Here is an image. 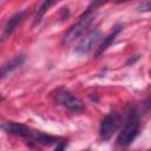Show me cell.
<instances>
[{
	"instance_id": "7",
	"label": "cell",
	"mask_w": 151,
	"mask_h": 151,
	"mask_svg": "<svg viewBox=\"0 0 151 151\" xmlns=\"http://www.w3.org/2000/svg\"><path fill=\"white\" fill-rule=\"evenodd\" d=\"M24 17H25V12L21 11V12L15 13L13 17H11V18L8 19V21L6 22V25H5V27H4V32H2V41H4L5 39H7V38L15 31V28L18 27V25L22 21Z\"/></svg>"
},
{
	"instance_id": "10",
	"label": "cell",
	"mask_w": 151,
	"mask_h": 151,
	"mask_svg": "<svg viewBox=\"0 0 151 151\" xmlns=\"http://www.w3.org/2000/svg\"><path fill=\"white\" fill-rule=\"evenodd\" d=\"M57 140L58 139L55 137L44 134V133H40V132H35L34 137L31 139V142L37 144V145H51L53 143H57Z\"/></svg>"
},
{
	"instance_id": "9",
	"label": "cell",
	"mask_w": 151,
	"mask_h": 151,
	"mask_svg": "<svg viewBox=\"0 0 151 151\" xmlns=\"http://www.w3.org/2000/svg\"><path fill=\"white\" fill-rule=\"evenodd\" d=\"M24 59H25L24 55H18V57L13 58L11 61H7L6 64H4L1 66V79L4 80L12 71H14L18 67H20L22 65V63H24Z\"/></svg>"
},
{
	"instance_id": "1",
	"label": "cell",
	"mask_w": 151,
	"mask_h": 151,
	"mask_svg": "<svg viewBox=\"0 0 151 151\" xmlns=\"http://www.w3.org/2000/svg\"><path fill=\"white\" fill-rule=\"evenodd\" d=\"M101 2L99 1H96V2H92L88 8L79 17L78 21L71 26V28L67 31V33L65 34V38H64V42L65 44H71L76 39H78L88 27L90 25L92 24L94 17H96V9H97V6H99Z\"/></svg>"
},
{
	"instance_id": "5",
	"label": "cell",
	"mask_w": 151,
	"mask_h": 151,
	"mask_svg": "<svg viewBox=\"0 0 151 151\" xmlns=\"http://www.w3.org/2000/svg\"><path fill=\"white\" fill-rule=\"evenodd\" d=\"M100 39H101V32H100V29L94 28L90 33H87V35H85L79 41V44L76 46V50L74 51L78 54H85V53L90 52L93 47H96L97 44L100 41Z\"/></svg>"
},
{
	"instance_id": "6",
	"label": "cell",
	"mask_w": 151,
	"mask_h": 151,
	"mask_svg": "<svg viewBox=\"0 0 151 151\" xmlns=\"http://www.w3.org/2000/svg\"><path fill=\"white\" fill-rule=\"evenodd\" d=\"M2 130L12 136L15 137H21V138H28L32 139L35 134L34 131H32L28 126H26L25 124L21 123H15V122H4L1 124Z\"/></svg>"
},
{
	"instance_id": "2",
	"label": "cell",
	"mask_w": 151,
	"mask_h": 151,
	"mask_svg": "<svg viewBox=\"0 0 151 151\" xmlns=\"http://www.w3.org/2000/svg\"><path fill=\"white\" fill-rule=\"evenodd\" d=\"M139 133V117L133 110L129 113L125 124L117 137V144L120 146H129Z\"/></svg>"
},
{
	"instance_id": "11",
	"label": "cell",
	"mask_w": 151,
	"mask_h": 151,
	"mask_svg": "<svg viewBox=\"0 0 151 151\" xmlns=\"http://www.w3.org/2000/svg\"><path fill=\"white\" fill-rule=\"evenodd\" d=\"M53 4H54V1H44V2L40 5V7H39L38 11H37V14H35V17H34V21H33L34 25H37V24L40 22L41 18H42L44 14L46 13V11H47V9L50 8V6H52Z\"/></svg>"
},
{
	"instance_id": "4",
	"label": "cell",
	"mask_w": 151,
	"mask_h": 151,
	"mask_svg": "<svg viewBox=\"0 0 151 151\" xmlns=\"http://www.w3.org/2000/svg\"><path fill=\"white\" fill-rule=\"evenodd\" d=\"M55 101H57V104L66 107L67 110H70L72 112H77V113L84 111V109H85L83 101L79 98H77L74 94H72L71 92H68L66 90L59 91L57 93Z\"/></svg>"
},
{
	"instance_id": "3",
	"label": "cell",
	"mask_w": 151,
	"mask_h": 151,
	"mask_svg": "<svg viewBox=\"0 0 151 151\" xmlns=\"http://www.w3.org/2000/svg\"><path fill=\"white\" fill-rule=\"evenodd\" d=\"M120 123H122V117L117 111H112L107 113L100 123V127H99L100 139L103 142H107L113 136V133L118 130V127L120 126Z\"/></svg>"
},
{
	"instance_id": "12",
	"label": "cell",
	"mask_w": 151,
	"mask_h": 151,
	"mask_svg": "<svg viewBox=\"0 0 151 151\" xmlns=\"http://www.w3.org/2000/svg\"><path fill=\"white\" fill-rule=\"evenodd\" d=\"M137 9L139 12H149V11H151V1H144V2L139 4Z\"/></svg>"
},
{
	"instance_id": "8",
	"label": "cell",
	"mask_w": 151,
	"mask_h": 151,
	"mask_svg": "<svg viewBox=\"0 0 151 151\" xmlns=\"http://www.w3.org/2000/svg\"><path fill=\"white\" fill-rule=\"evenodd\" d=\"M122 26H116L114 28H113V31L106 37V38H104V40H103V42L97 47V52H96V55H100L101 53H104L110 46H111V44L116 40V38H117V35L122 32Z\"/></svg>"
},
{
	"instance_id": "13",
	"label": "cell",
	"mask_w": 151,
	"mask_h": 151,
	"mask_svg": "<svg viewBox=\"0 0 151 151\" xmlns=\"http://www.w3.org/2000/svg\"><path fill=\"white\" fill-rule=\"evenodd\" d=\"M65 145H66V143H65V142H61V143H59V144L57 145V147H55L53 151H64V150H65Z\"/></svg>"
}]
</instances>
